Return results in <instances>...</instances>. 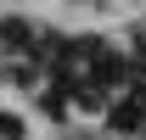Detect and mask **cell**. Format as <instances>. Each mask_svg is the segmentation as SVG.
<instances>
[{"instance_id":"1","label":"cell","mask_w":146,"mask_h":140,"mask_svg":"<svg viewBox=\"0 0 146 140\" xmlns=\"http://www.w3.org/2000/svg\"><path fill=\"white\" fill-rule=\"evenodd\" d=\"M107 123L118 129V135H129V129H141V123H146V90L135 95V101H118V106L107 112Z\"/></svg>"},{"instance_id":"2","label":"cell","mask_w":146,"mask_h":140,"mask_svg":"<svg viewBox=\"0 0 146 140\" xmlns=\"http://www.w3.org/2000/svg\"><path fill=\"white\" fill-rule=\"evenodd\" d=\"M107 95H112V90H107V84H96V79L73 84V101H79V106H90V112H101V106H107Z\"/></svg>"},{"instance_id":"3","label":"cell","mask_w":146,"mask_h":140,"mask_svg":"<svg viewBox=\"0 0 146 140\" xmlns=\"http://www.w3.org/2000/svg\"><path fill=\"white\" fill-rule=\"evenodd\" d=\"M23 135H28V123L17 112H0V140H23Z\"/></svg>"},{"instance_id":"4","label":"cell","mask_w":146,"mask_h":140,"mask_svg":"<svg viewBox=\"0 0 146 140\" xmlns=\"http://www.w3.org/2000/svg\"><path fill=\"white\" fill-rule=\"evenodd\" d=\"M135 67H146V34L135 39Z\"/></svg>"},{"instance_id":"5","label":"cell","mask_w":146,"mask_h":140,"mask_svg":"<svg viewBox=\"0 0 146 140\" xmlns=\"http://www.w3.org/2000/svg\"><path fill=\"white\" fill-rule=\"evenodd\" d=\"M141 129H146V123H141Z\"/></svg>"}]
</instances>
